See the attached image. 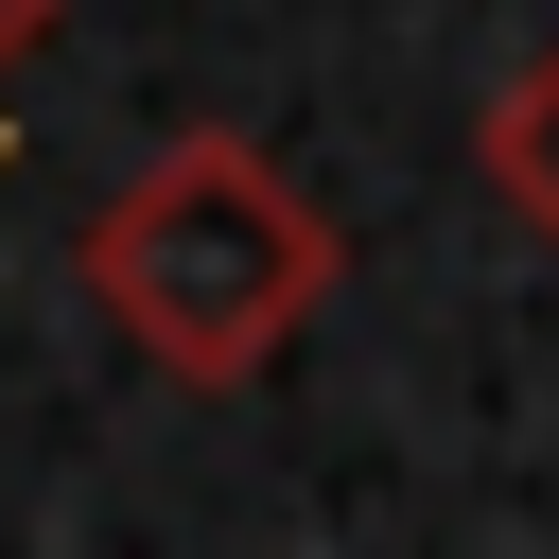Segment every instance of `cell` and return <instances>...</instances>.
Returning <instances> with one entry per match:
<instances>
[{"instance_id":"cell-3","label":"cell","mask_w":559,"mask_h":559,"mask_svg":"<svg viewBox=\"0 0 559 559\" xmlns=\"http://www.w3.org/2000/svg\"><path fill=\"white\" fill-rule=\"evenodd\" d=\"M52 17H70V0H0V70H17V52L52 35Z\"/></svg>"},{"instance_id":"cell-2","label":"cell","mask_w":559,"mask_h":559,"mask_svg":"<svg viewBox=\"0 0 559 559\" xmlns=\"http://www.w3.org/2000/svg\"><path fill=\"white\" fill-rule=\"evenodd\" d=\"M489 192L524 210V245H559V52L489 105Z\"/></svg>"},{"instance_id":"cell-1","label":"cell","mask_w":559,"mask_h":559,"mask_svg":"<svg viewBox=\"0 0 559 559\" xmlns=\"http://www.w3.org/2000/svg\"><path fill=\"white\" fill-rule=\"evenodd\" d=\"M70 262H87L105 332H122L140 367H175V384H262V367L332 314V280H349L332 210H314L262 140H175V157H140V175L87 210Z\"/></svg>"}]
</instances>
